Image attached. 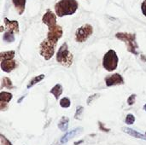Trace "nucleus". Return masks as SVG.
<instances>
[{
    "mask_svg": "<svg viewBox=\"0 0 146 145\" xmlns=\"http://www.w3.org/2000/svg\"><path fill=\"white\" fill-rule=\"evenodd\" d=\"M77 9L78 3L76 0H60L55 5L56 14L59 17L71 15L76 12Z\"/></svg>",
    "mask_w": 146,
    "mask_h": 145,
    "instance_id": "f257e3e1",
    "label": "nucleus"
},
{
    "mask_svg": "<svg viewBox=\"0 0 146 145\" xmlns=\"http://www.w3.org/2000/svg\"><path fill=\"white\" fill-rule=\"evenodd\" d=\"M42 21L48 26V27L54 26L56 25V16L50 9H47L45 14L43 15Z\"/></svg>",
    "mask_w": 146,
    "mask_h": 145,
    "instance_id": "1a4fd4ad",
    "label": "nucleus"
},
{
    "mask_svg": "<svg viewBox=\"0 0 146 145\" xmlns=\"http://www.w3.org/2000/svg\"><path fill=\"white\" fill-rule=\"evenodd\" d=\"M3 21H4L6 30L8 32H13V33L19 32V23L17 21H10L7 18H4Z\"/></svg>",
    "mask_w": 146,
    "mask_h": 145,
    "instance_id": "9b49d317",
    "label": "nucleus"
},
{
    "mask_svg": "<svg viewBox=\"0 0 146 145\" xmlns=\"http://www.w3.org/2000/svg\"><path fill=\"white\" fill-rule=\"evenodd\" d=\"M83 132V128L81 127H77V128H74L71 131H69L68 132H67L64 136L62 137L60 142L62 144H65L66 143H68L69 140H71L73 138L76 137L77 135H79L80 133H81Z\"/></svg>",
    "mask_w": 146,
    "mask_h": 145,
    "instance_id": "9d476101",
    "label": "nucleus"
},
{
    "mask_svg": "<svg viewBox=\"0 0 146 145\" xmlns=\"http://www.w3.org/2000/svg\"><path fill=\"white\" fill-rule=\"evenodd\" d=\"M44 78H45V75H44V74H40V75L35 76L34 78H33V79L29 81V83H28L27 85V89H30V88L33 87L34 85H36V84L39 83L40 81H42Z\"/></svg>",
    "mask_w": 146,
    "mask_h": 145,
    "instance_id": "f3484780",
    "label": "nucleus"
},
{
    "mask_svg": "<svg viewBox=\"0 0 146 145\" xmlns=\"http://www.w3.org/2000/svg\"><path fill=\"white\" fill-rule=\"evenodd\" d=\"M122 131H123L125 133H127V134H128V135H130V136H132V137H133V138H139V139L146 140L145 136H144V135L141 134L140 132H137V131H135V130H133V129H132V128H129V127H123V128H122Z\"/></svg>",
    "mask_w": 146,
    "mask_h": 145,
    "instance_id": "ddd939ff",
    "label": "nucleus"
},
{
    "mask_svg": "<svg viewBox=\"0 0 146 145\" xmlns=\"http://www.w3.org/2000/svg\"><path fill=\"white\" fill-rule=\"evenodd\" d=\"M16 67V63L14 60H4L1 62V68L3 72L10 73Z\"/></svg>",
    "mask_w": 146,
    "mask_h": 145,
    "instance_id": "f8f14e48",
    "label": "nucleus"
},
{
    "mask_svg": "<svg viewBox=\"0 0 146 145\" xmlns=\"http://www.w3.org/2000/svg\"><path fill=\"white\" fill-rule=\"evenodd\" d=\"M93 33V28L90 24H85L79 27L75 32V40L79 43H83Z\"/></svg>",
    "mask_w": 146,
    "mask_h": 145,
    "instance_id": "423d86ee",
    "label": "nucleus"
},
{
    "mask_svg": "<svg viewBox=\"0 0 146 145\" xmlns=\"http://www.w3.org/2000/svg\"><path fill=\"white\" fill-rule=\"evenodd\" d=\"M99 96H100V94H98V93H97V94H93V95H92V96H90L88 98H87V101H86V103H87V105H90L95 99H97V98H98L99 97Z\"/></svg>",
    "mask_w": 146,
    "mask_h": 145,
    "instance_id": "393cba45",
    "label": "nucleus"
},
{
    "mask_svg": "<svg viewBox=\"0 0 146 145\" xmlns=\"http://www.w3.org/2000/svg\"><path fill=\"white\" fill-rule=\"evenodd\" d=\"M12 94L9 92H6V91H2L0 93V103H7L10 102V100L12 99Z\"/></svg>",
    "mask_w": 146,
    "mask_h": 145,
    "instance_id": "a211bd4d",
    "label": "nucleus"
},
{
    "mask_svg": "<svg viewBox=\"0 0 146 145\" xmlns=\"http://www.w3.org/2000/svg\"><path fill=\"white\" fill-rule=\"evenodd\" d=\"M56 61L64 67L69 68L74 62V56L68 50V47L67 43H63V44L60 47L56 53Z\"/></svg>",
    "mask_w": 146,
    "mask_h": 145,
    "instance_id": "7ed1b4c3",
    "label": "nucleus"
},
{
    "mask_svg": "<svg viewBox=\"0 0 146 145\" xmlns=\"http://www.w3.org/2000/svg\"><path fill=\"white\" fill-rule=\"evenodd\" d=\"M15 56V51L14 50H9V51H3L0 53V58L1 62L4 60H13Z\"/></svg>",
    "mask_w": 146,
    "mask_h": 145,
    "instance_id": "6ab92c4d",
    "label": "nucleus"
},
{
    "mask_svg": "<svg viewBox=\"0 0 146 145\" xmlns=\"http://www.w3.org/2000/svg\"><path fill=\"white\" fill-rule=\"evenodd\" d=\"M3 87L7 88V89H13L14 86H13V84H12V81L10 80L9 78L8 77H4L2 79V85H1V88L3 89Z\"/></svg>",
    "mask_w": 146,
    "mask_h": 145,
    "instance_id": "aec40b11",
    "label": "nucleus"
},
{
    "mask_svg": "<svg viewBox=\"0 0 146 145\" xmlns=\"http://www.w3.org/2000/svg\"><path fill=\"white\" fill-rule=\"evenodd\" d=\"M0 140H1V145H12V144L3 135H0Z\"/></svg>",
    "mask_w": 146,
    "mask_h": 145,
    "instance_id": "bb28decb",
    "label": "nucleus"
},
{
    "mask_svg": "<svg viewBox=\"0 0 146 145\" xmlns=\"http://www.w3.org/2000/svg\"><path fill=\"white\" fill-rule=\"evenodd\" d=\"M115 37L126 43L127 50L134 55H138V44L136 42V35L134 33L128 32H118L115 34Z\"/></svg>",
    "mask_w": 146,
    "mask_h": 145,
    "instance_id": "f03ea898",
    "label": "nucleus"
},
{
    "mask_svg": "<svg viewBox=\"0 0 146 145\" xmlns=\"http://www.w3.org/2000/svg\"><path fill=\"white\" fill-rule=\"evenodd\" d=\"M141 9H142L143 14L146 16V0H145V1L142 3V4H141Z\"/></svg>",
    "mask_w": 146,
    "mask_h": 145,
    "instance_id": "cd10ccee",
    "label": "nucleus"
},
{
    "mask_svg": "<svg viewBox=\"0 0 146 145\" xmlns=\"http://www.w3.org/2000/svg\"><path fill=\"white\" fill-rule=\"evenodd\" d=\"M118 62H119V58L116 52L114 50H110L104 56L103 66L109 72H112L115 70L118 67Z\"/></svg>",
    "mask_w": 146,
    "mask_h": 145,
    "instance_id": "20e7f679",
    "label": "nucleus"
},
{
    "mask_svg": "<svg viewBox=\"0 0 146 145\" xmlns=\"http://www.w3.org/2000/svg\"><path fill=\"white\" fill-rule=\"evenodd\" d=\"M136 94H132L129 97H128V99H127V104L128 105H130V106H132V105H133L134 103H135V100H136Z\"/></svg>",
    "mask_w": 146,
    "mask_h": 145,
    "instance_id": "a878e982",
    "label": "nucleus"
},
{
    "mask_svg": "<svg viewBox=\"0 0 146 145\" xmlns=\"http://www.w3.org/2000/svg\"><path fill=\"white\" fill-rule=\"evenodd\" d=\"M68 124H69V118L67 117V116H62L60 119L57 126L61 131L66 132L68 130Z\"/></svg>",
    "mask_w": 146,
    "mask_h": 145,
    "instance_id": "2eb2a0df",
    "label": "nucleus"
},
{
    "mask_svg": "<svg viewBox=\"0 0 146 145\" xmlns=\"http://www.w3.org/2000/svg\"><path fill=\"white\" fill-rule=\"evenodd\" d=\"M62 34H63L62 28L60 26L56 25L54 26L49 27V32L47 33V39L51 43L56 44L58 40L62 37Z\"/></svg>",
    "mask_w": 146,
    "mask_h": 145,
    "instance_id": "0eeeda50",
    "label": "nucleus"
},
{
    "mask_svg": "<svg viewBox=\"0 0 146 145\" xmlns=\"http://www.w3.org/2000/svg\"><path fill=\"white\" fill-rule=\"evenodd\" d=\"M145 136H146V132H145Z\"/></svg>",
    "mask_w": 146,
    "mask_h": 145,
    "instance_id": "473e14b6",
    "label": "nucleus"
},
{
    "mask_svg": "<svg viewBox=\"0 0 146 145\" xmlns=\"http://www.w3.org/2000/svg\"><path fill=\"white\" fill-rule=\"evenodd\" d=\"M99 128H100V130H103L104 132H109L110 130H109V129H107V128H105L104 127V124H102L101 122H99Z\"/></svg>",
    "mask_w": 146,
    "mask_h": 145,
    "instance_id": "c85d7f7f",
    "label": "nucleus"
},
{
    "mask_svg": "<svg viewBox=\"0 0 146 145\" xmlns=\"http://www.w3.org/2000/svg\"><path fill=\"white\" fill-rule=\"evenodd\" d=\"M144 110H145V111L146 112V104L145 105V106H144Z\"/></svg>",
    "mask_w": 146,
    "mask_h": 145,
    "instance_id": "2f4dec72",
    "label": "nucleus"
},
{
    "mask_svg": "<svg viewBox=\"0 0 146 145\" xmlns=\"http://www.w3.org/2000/svg\"><path fill=\"white\" fill-rule=\"evenodd\" d=\"M83 143V141L82 140H80V141H79V142H76V143H74V145H78L79 144H82Z\"/></svg>",
    "mask_w": 146,
    "mask_h": 145,
    "instance_id": "7c9ffc66",
    "label": "nucleus"
},
{
    "mask_svg": "<svg viewBox=\"0 0 146 145\" xmlns=\"http://www.w3.org/2000/svg\"><path fill=\"white\" fill-rule=\"evenodd\" d=\"M83 111H84V108L82 106H78L77 109H76V112H75V115H74V118L76 120H81Z\"/></svg>",
    "mask_w": 146,
    "mask_h": 145,
    "instance_id": "5701e85b",
    "label": "nucleus"
},
{
    "mask_svg": "<svg viewBox=\"0 0 146 145\" xmlns=\"http://www.w3.org/2000/svg\"><path fill=\"white\" fill-rule=\"evenodd\" d=\"M14 34L15 33H13V32H10L6 31L4 32V34H3V41H5L7 43H12V42H14L15 41V36H14Z\"/></svg>",
    "mask_w": 146,
    "mask_h": 145,
    "instance_id": "412c9836",
    "label": "nucleus"
},
{
    "mask_svg": "<svg viewBox=\"0 0 146 145\" xmlns=\"http://www.w3.org/2000/svg\"><path fill=\"white\" fill-rule=\"evenodd\" d=\"M105 83H106V85L108 87L115 86V85H120L124 84V79L121 74L114 73V74L105 78Z\"/></svg>",
    "mask_w": 146,
    "mask_h": 145,
    "instance_id": "6e6552de",
    "label": "nucleus"
},
{
    "mask_svg": "<svg viewBox=\"0 0 146 145\" xmlns=\"http://www.w3.org/2000/svg\"><path fill=\"white\" fill-rule=\"evenodd\" d=\"M50 92L55 97V98H56V100H58L59 97H60V96H61V95L62 94V92H63L62 86L60 84H57V85H56L54 87L51 88V90H50Z\"/></svg>",
    "mask_w": 146,
    "mask_h": 145,
    "instance_id": "dca6fc26",
    "label": "nucleus"
},
{
    "mask_svg": "<svg viewBox=\"0 0 146 145\" xmlns=\"http://www.w3.org/2000/svg\"><path fill=\"white\" fill-rule=\"evenodd\" d=\"M56 44L51 43L47 38L44 39L39 46V53L44 58V60L48 61L52 58L55 54V48Z\"/></svg>",
    "mask_w": 146,
    "mask_h": 145,
    "instance_id": "39448f33",
    "label": "nucleus"
},
{
    "mask_svg": "<svg viewBox=\"0 0 146 145\" xmlns=\"http://www.w3.org/2000/svg\"><path fill=\"white\" fill-rule=\"evenodd\" d=\"M12 3L19 15H22L26 6V0H12Z\"/></svg>",
    "mask_w": 146,
    "mask_h": 145,
    "instance_id": "4468645a",
    "label": "nucleus"
},
{
    "mask_svg": "<svg viewBox=\"0 0 146 145\" xmlns=\"http://www.w3.org/2000/svg\"><path fill=\"white\" fill-rule=\"evenodd\" d=\"M51 145H62V144H61L58 141H56V142H54V143H53Z\"/></svg>",
    "mask_w": 146,
    "mask_h": 145,
    "instance_id": "c756f323",
    "label": "nucleus"
},
{
    "mask_svg": "<svg viewBox=\"0 0 146 145\" xmlns=\"http://www.w3.org/2000/svg\"><path fill=\"white\" fill-rule=\"evenodd\" d=\"M135 122V116L133 114H128L126 117V124L131 126Z\"/></svg>",
    "mask_w": 146,
    "mask_h": 145,
    "instance_id": "b1692460",
    "label": "nucleus"
},
{
    "mask_svg": "<svg viewBox=\"0 0 146 145\" xmlns=\"http://www.w3.org/2000/svg\"><path fill=\"white\" fill-rule=\"evenodd\" d=\"M71 105V102H70V99L68 98V97H63L60 100V106L62 108H64V109H67V108H69Z\"/></svg>",
    "mask_w": 146,
    "mask_h": 145,
    "instance_id": "4be33fe9",
    "label": "nucleus"
}]
</instances>
